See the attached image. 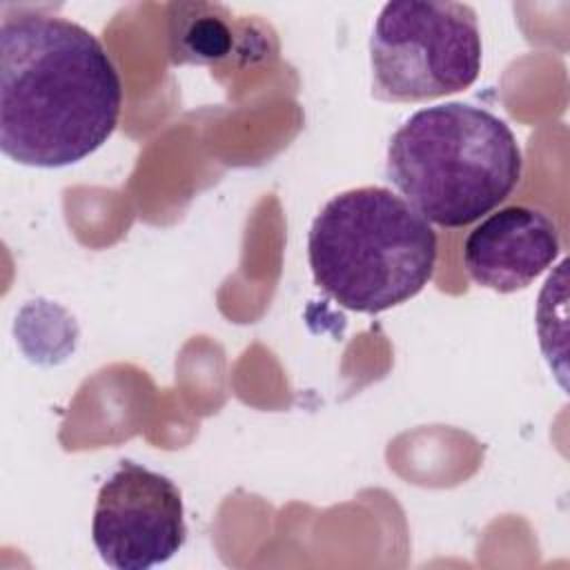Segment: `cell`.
<instances>
[{"label": "cell", "instance_id": "cell-1", "mask_svg": "<svg viewBox=\"0 0 570 570\" xmlns=\"http://www.w3.org/2000/svg\"><path fill=\"white\" fill-rule=\"evenodd\" d=\"M122 80L82 24L18 13L0 24V149L27 167H69L118 127Z\"/></svg>", "mask_w": 570, "mask_h": 570}, {"label": "cell", "instance_id": "cell-2", "mask_svg": "<svg viewBox=\"0 0 570 570\" xmlns=\"http://www.w3.org/2000/svg\"><path fill=\"white\" fill-rule=\"evenodd\" d=\"M523 154L510 125L485 107L441 102L414 111L390 138L385 174L439 227L461 229L519 185Z\"/></svg>", "mask_w": 570, "mask_h": 570}, {"label": "cell", "instance_id": "cell-3", "mask_svg": "<svg viewBox=\"0 0 570 570\" xmlns=\"http://www.w3.org/2000/svg\"><path fill=\"white\" fill-rule=\"evenodd\" d=\"M436 232L387 187L330 198L307 232L314 283L343 309L381 314L414 298L434 276Z\"/></svg>", "mask_w": 570, "mask_h": 570}, {"label": "cell", "instance_id": "cell-4", "mask_svg": "<svg viewBox=\"0 0 570 570\" xmlns=\"http://www.w3.org/2000/svg\"><path fill=\"white\" fill-rule=\"evenodd\" d=\"M476 11L465 2H387L370 36L372 96L421 102L456 94L481 73Z\"/></svg>", "mask_w": 570, "mask_h": 570}, {"label": "cell", "instance_id": "cell-5", "mask_svg": "<svg viewBox=\"0 0 570 570\" xmlns=\"http://www.w3.org/2000/svg\"><path fill=\"white\" fill-rule=\"evenodd\" d=\"M91 541L100 559L116 570L167 563L187 541L178 485L136 461H120L98 490Z\"/></svg>", "mask_w": 570, "mask_h": 570}, {"label": "cell", "instance_id": "cell-6", "mask_svg": "<svg viewBox=\"0 0 570 570\" xmlns=\"http://www.w3.org/2000/svg\"><path fill=\"white\" fill-rule=\"evenodd\" d=\"M559 252L561 234L546 212L508 205L468 232L463 265L476 285L512 294L552 267Z\"/></svg>", "mask_w": 570, "mask_h": 570}, {"label": "cell", "instance_id": "cell-7", "mask_svg": "<svg viewBox=\"0 0 570 570\" xmlns=\"http://www.w3.org/2000/svg\"><path fill=\"white\" fill-rule=\"evenodd\" d=\"M214 4H169L171 62H218L234 49V33Z\"/></svg>", "mask_w": 570, "mask_h": 570}]
</instances>
